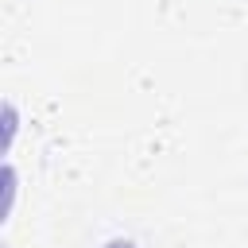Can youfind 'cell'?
<instances>
[{
  "instance_id": "obj_1",
  "label": "cell",
  "mask_w": 248,
  "mask_h": 248,
  "mask_svg": "<svg viewBox=\"0 0 248 248\" xmlns=\"http://www.w3.org/2000/svg\"><path fill=\"white\" fill-rule=\"evenodd\" d=\"M108 248H136V244H128V240H112Z\"/></svg>"
}]
</instances>
